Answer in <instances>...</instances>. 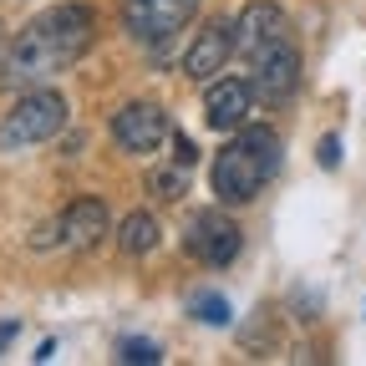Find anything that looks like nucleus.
<instances>
[{"label":"nucleus","mask_w":366,"mask_h":366,"mask_svg":"<svg viewBox=\"0 0 366 366\" xmlns=\"http://www.w3.org/2000/svg\"><path fill=\"white\" fill-rule=\"evenodd\" d=\"M92 41H97V16H92L86 6H76V0H66V6H51L31 16L16 41L6 46V56H0V86L11 92H31L41 81H51L61 71H71L86 51Z\"/></svg>","instance_id":"f257e3e1"},{"label":"nucleus","mask_w":366,"mask_h":366,"mask_svg":"<svg viewBox=\"0 0 366 366\" xmlns=\"http://www.w3.org/2000/svg\"><path fill=\"white\" fill-rule=\"evenodd\" d=\"M234 51L249 61V86L264 102H285L300 86V46L290 31V16L269 0H254V6L239 11L234 21Z\"/></svg>","instance_id":"f03ea898"},{"label":"nucleus","mask_w":366,"mask_h":366,"mask_svg":"<svg viewBox=\"0 0 366 366\" xmlns=\"http://www.w3.org/2000/svg\"><path fill=\"white\" fill-rule=\"evenodd\" d=\"M274 168H280V137L269 127H244L214 153L209 183H214L219 204H249L274 178Z\"/></svg>","instance_id":"7ed1b4c3"},{"label":"nucleus","mask_w":366,"mask_h":366,"mask_svg":"<svg viewBox=\"0 0 366 366\" xmlns=\"http://www.w3.org/2000/svg\"><path fill=\"white\" fill-rule=\"evenodd\" d=\"M61 127H66V97L51 92V86H31L6 112V122H0V153L36 148V143H46V137H56Z\"/></svg>","instance_id":"20e7f679"},{"label":"nucleus","mask_w":366,"mask_h":366,"mask_svg":"<svg viewBox=\"0 0 366 366\" xmlns=\"http://www.w3.org/2000/svg\"><path fill=\"white\" fill-rule=\"evenodd\" d=\"M194 11H199V0H127L122 26L137 46H163L194 21Z\"/></svg>","instance_id":"39448f33"},{"label":"nucleus","mask_w":366,"mask_h":366,"mask_svg":"<svg viewBox=\"0 0 366 366\" xmlns=\"http://www.w3.org/2000/svg\"><path fill=\"white\" fill-rule=\"evenodd\" d=\"M183 249H189L194 259H204V264H214V269H224V264H234V259H239V249H244V234H239V224L229 219V214L209 209V214H194V224H189V239H183Z\"/></svg>","instance_id":"423d86ee"},{"label":"nucleus","mask_w":366,"mask_h":366,"mask_svg":"<svg viewBox=\"0 0 366 366\" xmlns=\"http://www.w3.org/2000/svg\"><path fill=\"white\" fill-rule=\"evenodd\" d=\"M102 234H107V204L102 199H76V204H66L61 209V219L51 224V229H41V239L36 244H61V249H97L102 244Z\"/></svg>","instance_id":"0eeeda50"},{"label":"nucleus","mask_w":366,"mask_h":366,"mask_svg":"<svg viewBox=\"0 0 366 366\" xmlns=\"http://www.w3.org/2000/svg\"><path fill=\"white\" fill-rule=\"evenodd\" d=\"M168 112L158 102H127L117 117H112V143L122 153H158V143L168 137Z\"/></svg>","instance_id":"6e6552de"},{"label":"nucleus","mask_w":366,"mask_h":366,"mask_svg":"<svg viewBox=\"0 0 366 366\" xmlns=\"http://www.w3.org/2000/svg\"><path fill=\"white\" fill-rule=\"evenodd\" d=\"M249 112H254V86H249V76H224V81L209 86V97H204V117H209V127L234 132V127H244Z\"/></svg>","instance_id":"1a4fd4ad"},{"label":"nucleus","mask_w":366,"mask_h":366,"mask_svg":"<svg viewBox=\"0 0 366 366\" xmlns=\"http://www.w3.org/2000/svg\"><path fill=\"white\" fill-rule=\"evenodd\" d=\"M229 56H234V26H229V21H209V26L194 36L189 56H183V71H189L194 81H209L214 71L229 66Z\"/></svg>","instance_id":"9d476101"},{"label":"nucleus","mask_w":366,"mask_h":366,"mask_svg":"<svg viewBox=\"0 0 366 366\" xmlns=\"http://www.w3.org/2000/svg\"><path fill=\"white\" fill-rule=\"evenodd\" d=\"M117 244H122L127 254H148V249H158V219H153V214H127L122 229H117Z\"/></svg>","instance_id":"9b49d317"},{"label":"nucleus","mask_w":366,"mask_h":366,"mask_svg":"<svg viewBox=\"0 0 366 366\" xmlns=\"http://www.w3.org/2000/svg\"><path fill=\"white\" fill-rule=\"evenodd\" d=\"M117 356H122L127 366H148V361H163V351H158L153 341H143V336H127V341L117 346Z\"/></svg>","instance_id":"f8f14e48"},{"label":"nucleus","mask_w":366,"mask_h":366,"mask_svg":"<svg viewBox=\"0 0 366 366\" xmlns=\"http://www.w3.org/2000/svg\"><path fill=\"white\" fill-rule=\"evenodd\" d=\"M194 315L204 326H229V300L224 295H194Z\"/></svg>","instance_id":"ddd939ff"},{"label":"nucleus","mask_w":366,"mask_h":366,"mask_svg":"<svg viewBox=\"0 0 366 366\" xmlns=\"http://www.w3.org/2000/svg\"><path fill=\"white\" fill-rule=\"evenodd\" d=\"M148 189H163V199H178V194H183V168H173V173H153Z\"/></svg>","instance_id":"4468645a"},{"label":"nucleus","mask_w":366,"mask_h":366,"mask_svg":"<svg viewBox=\"0 0 366 366\" xmlns=\"http://www.w3.org/2000/svg\"><path fill=\"white\" fill-rule=\"evenodd\" d=\"M341 163V137H320V168H336Z\"/></svg>","instance_id":"2eb2a0df"},{"label":"nucleus","mask_w":366,"mask_h":366,"mask_svg":"<svg viewBox=\"0 0 366 366\" xmlns=\"http://www.w3.org/2000/svg\"><path fill=\"white\" fill-rule=\"evenodd\" d=\"M173 148H178V168H194V158H199V148L189 143V137H173Z\"/></svg>","instance_id":"dca6fc26"},{"label":"nucleus","mask_w":366,"mask_h":366,"mask_svg":"<svg viewBox=\"0 0 366 366\" xmlns=\"http://www.w3.org/2000/svg\"><path fill=\"white\" fill-rule=\"evenodd\" d=\"M16 336H21V320H0V351H6Z\"/></svg>","instance_id":"f3484780"},{"label":"nucleus","mask_w":366,"mask_h":366,"mask_svg":"<svg viewBox=\"0 0 366 366\" xmlns=\"http://www.w3.org/2000/svg\"><path fill=\"white\" fill-rule=\"evenodd\" d=\"M0 56H6V31H0Z\"/></svg>","instance_id":"a211bd4d"}]
</instances>
